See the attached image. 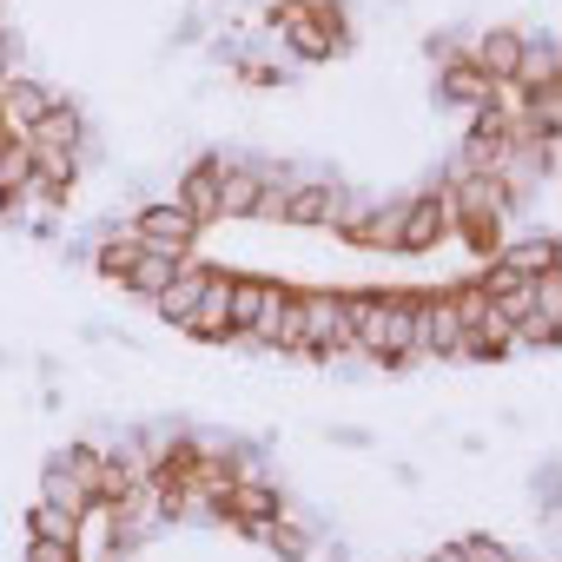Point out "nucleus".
Here are the masks:
<instances>
[{
	"label": "nucleus",
	"instance_id": "5",
	"mask_svg": "<svg viewBox=\"0 0 562 562\" xmlns=\"http://www.w3.org/2000/svg\"><path fill=\"white\" fill-rule=\"evenodd\" d=\"M450 238V199L443 192H411L404 199V238H397V258H424Z\"/></svg>",
	"mask_w": 562,
	"mask_h": 562
},
{
	"label": "nucleus",
	"instance_id": "23",
	"mask_svg": "<svg viewBox=\"0 0 562 562\" xmlns=\"http://www.w3.org/2000/svg\"><path fill=\"white\" fill-rule=\"evenodd\" d=\"M457 555H463V562H522V555H516L509 542H496V536H463Z\"/></svg>",
	"mask_w": 562,
	"mask_h": 562
},
{
	"label": "nucleus",
	"instance_id": "4",
	"mask_svg": "<svg viewBox=\"0 0 562 562\" xmlns=\"http://www.w3.org/2000/svg\"><path fill=\"white\" fill-rule=\"evenodd\" d=\"M126 225H133V238H139L146 251H166V258H192L199 238H205L199 218H192L186 205H172V199H146V205H133Z\"/></svg>",
	"mask_w": 562,
	"mask_h": 562
},
{
	"label": "nucleus",
	"instance_id": "19",
	"mask_svg": "<svg viewBox=\"0 0 562 562\" xmlns=\"http://www.w3.org/2000/svg\"><path fill=\"white\" fill-rule=\"evenodd\" d=\"M179 265H186V258H166V251H146V245H139V258H133V271H126V292L153 305L172 278H179Z\"/></svg>",
	"mask_w": 562,
	"mask_h": 562
},
{
	"label": "nucleus",
	"instance_id": "14",
	"mask_svg": "<svg viewBox=\"0 0 562 562\" xmlns=\"http://www.w3.org/2000/svg\"><path fill=\"white\" fill-rule=\"evenodd\" d=\"M285 305H292V278H265V285H258V312H251V325H245L238 345L271 351L278 345V325H285Z\"/></svg>",
	"mask_w": 562,
	"mask_h": 562
},
{
	"label": "nucleus",
	"instance_id": "8",
	"mask_svg": "<svg viewBox=\"0 0 562 562\" xmlns=\"http://www.w3.org/2000/svg\"><path fill=\"white\" fill-rule=\"evenodd\" d=\"M218 172H225V153H199V159H186V172H179L172 205H186V212L199 218V232L218 225Z\"/></svg>",
	"mask_w": 562,
	"mask_h": 562
},
{
	"label": "nucleus",
	"instance_id": "16",
	"mask_svg": "<svg viewBox=\"0 0 562 562\" xmlns=\"http://www.w3.org/2000/svg\"><path fill=\"white\" fill-rule=\"evenodd\" d=\"M41 503H54V509H74V516H93L100 503H93V490L60 463V457H47L41 463Z\"/></svg>",
	"mask_w": 562,
	"mask_h": 562
},
{
	"label": "nucleus",
	"instance_id": "1",
	"mask_svg": "<svg viewBox=\"0 0 562 562\" xmlns=\"http://www.w3.org/2000/svg\"><path fill=\"white\" fill-rule=\"evenodd\" d=\"M299 331H305V358L351 351V292L345 285H299Z\"/></svg>",
	"mask_w": 562,
	"mask_h": 562
},
{
	"label": "nucleus",
	"instance_id": "12",
	"mask_svg": "<svg viewBox=\"0 0 562 562\" xmlns=\"http://www.w3.org/2000/svg\"><path fill=\"white\" fill-rule=\"evenodd\" d=\"M258 192H265V172H258V159H238V153H225V172H218V225H225V218H245V225H251V212H258Z\"/></svg>",
	"mask_w": 562,
	"mask_h": 562
},
{
	"label": "nucleus",
	"instance_id": "27",
	"mask_svg": "<svg viewBox=\"0 0 562 562\" xmlns=\"http://www.w3.org/2000/svg\"><path fill=\"white\" fill-rule=\"evenodd\" d=\"M0 146H8V133H0Z\"/></svg>",
	"mask_w": 562,
	"mask_h": 562
},
{
	"label": "nucleus",
	"instance_id": "6",
	"mask_svg": "<svg viewBox=\"0 0 562 562\" xmlns=\"http://www.w3.org/2000/svg\"><path fill=\"white\" fill-rule=\"evenodd\" d=\"M186 338L232 345V265H205V292H199V312H192Z\"/></svg>",
	"mask_w": 562,
	"mask_h": 562
},
{
	"label": "nucleus",
	"instance_id": "11",
	"mask_svg": "<svg viewBox=\"0 0 562 562\" xmlns=\"http://www.w3.org/2000/svg\"><path fill=\"white\" fill-rule=\"evenodd\" d=\"M490 265V258H483ZM496 265L516 271V278H542V271H562V238L542 225V232H522V238H503L496 245Z\"/></svg>",
	"mask_w": 562,
	"mask_h": 562
},
{
	"label": "nucleus",
	"instance_id": "26",
	"mask_svg": "<svg viewBox=\"0 0 562 562\" xmlns=\"http://www.w3.org/2000/svg\"><path fill=\"white\" fill-rule=\"evenodd\" d=\"M522 562H555V555H522Z\"/></svg>",
	"mask_w": 562,
	"mask_h": 562
},
{
	"label": "nucleus",
	"instance_id": "2",
	"mask_svg": "<svg viewBox=\"0 0 562 562\" xmlns=\"http://www.w3.org/2000/svg\"><path fill=\"white\" fill-rule=\"evenodd\" d=\"M417 358H443V364H470V325L457 318L450 285L417 292Z\"/></svg>",
	"mask_w": 562,
	"mask_h": 562
},
{
	"label": "nucleus",
	"instance_id": "15",
	"mask_svg": "<svg viewBox=\"0 0 562 562\" xmlns=\"http://www.w3.org/2000/svg\"><path fill=\"white\" fill-rule=\"evenodd\" d=\"M199 292H205V265H199V258H186V265H179V278L153 299V312H159L172 331H186V325H192V312H199Z\"/></svg>",
	"mask_w": 562,
	"mask_h": 562
},
{
	"label": "nucleus",
	"instance_id": "7",
	"mask_svg": "<svg viewBox=\"0 0 562 562\" xmlns=\"http://www.w3.org/2000/svg\"><path fill=\"white\" fill-rule=\"evenodd\" d=\"M522 41H529L522 27H509V21H496V27H483V34L470 41V54H463V60H470V67H476L483 80H496V87H509V80H516V67H522Z\"/></svg>",
	"mask_w": 562,
	"mask_h": 562
},
{
	"label": "nucleus",
	"instance_id": "18",
	"mask_svg": "<svg viewBox=\"0 0 562 562\" xmlns=\"http://www.w3.org/2000/svg\"><path fill=\"white\" fill-rule=\"evenodd\" d=\"M133 258H139V238H133V225H126V218H120V225H106V238L93 245V271H100V278H113V285H126Z\"/></svg>",
	"mask_w": 562,
	"mask_h": 562
},
{
	"label": "nucleus",
	"instance_id": "21",
	"mask_svg": "<svg viewBox=\"0 0 562 562\" xmlns=\"http://www.w3.org/2000/svg\"><path fill=\"white\" fill-rule=\"evenodd\" d=\"M80 522H87V516L54 509V503H41V496H34V509H27V536H41V542H74V549H80Z\"/></svg>",
	"mask_w": 562,
	"mask_h": 562
},
{
	"label": "nucleus",
	"instance_id": "17",
	"mask_svg": "<svg viewBox=\"0 0 562 562\" xmlns=\"http://www.w3.org/2000/svg\"><path fill=\"white\" fill-rule=\"evenodd\" d=\"M562 80V47L549 41V34H536V41H522V67H516V93H529V87H555Z\"/></svg>",
	"mask_w": 562,
	"mask_h": 562
},
{
	"label": "nucleus",
	"instance_id": "25",
	"mask_svg": "<svg viewBox=\"0 0 562 562\" xmlns=\"http://www.w3.org/2000/svg\"><path fill=\"white\" fill-rule=\"evenodd\" d=\"M417 562H463V555H457V542H443V549H430V555H417Z\"/></svg>",
	"mask_w": 562,
	"mask_h": 562
},
{
	"label": "nucleus",
	"instance_id": "9",
	"mask_svg": "<svg viewBox=\"0 0 562 562\" xmlns=\"http://www.w3.org/2000/svg\"><path fill=\"white\" fill-rule=\"evenodd\" d=\"M54 100H60L54 87H41L34 74H14L8 87H0V133H8V139H27V133H34V120H41Z\"/></svg>",
	"mask_w": 562,
	"mask_h": 562
},
{
	"label": "nucleus",
	"instance_id": "22",
	"mask_svg": "<svg viewBox=\"0 0 562 562\" xmlns=\"http://www.w3.org/2000/svg\"><path fill=\"white\" fill-rule=\"evenodd\" d=\"M21 186H34V146L8 139V146H0V199H14Z\"/></svg>",
	"mask_w": 562,
	"mask_h": 562
},
{
	"label": "nucleus",
	"instance_id": "3",
	"mask_svg": "<svg viewBox=\"0 0 562 562\" xmlns=\"http://www.w3.org/2000/svg\"><path fill=\"white\" fill-rule=\"evenodd\" d=\"M271 27L285 34V47L305 60V67H318V60H331V54H345V27H331L312 0H271Z\"/></svg>",
	"mask_w": 562,
	"mask_h": 562
},
{
	"label": "nucleus",
	"instance_id": "24",
	"mask_svg": "<svg viewBox=\"0 0 562 562\" xmlns=\"http://www.w3.org/2000/svg\"><path fill=\"white\" fill-rule=\"evenodd\" d=\"M27 562H80V549H74V542H41V536H27Z\"/></svg>",
	"mask_w": 562,
	"mask_h": 562
},
{
	"label": "nucleus",
	"instance_id": "13",
	"mask_svg": "<svg viewBox=\"0 0 562 562\" xmlns=\"http://www.w3.org/2000/svg\"><path fill=\"white\" fill-rule=\"evenodd\" d=\"M27 146H54V153H80V159H87V146H93V133H87V113H80L74 100H54V106L34 120Z\"/></svg>",
	"mask_w": 562,
	"mask_h": 562
},
{
	"label": "nucleus",
	"instance_id": "20",
	"mask_svg": "<svg viewBox=\"0 0 562 562\" xmlns=\"http://www.w3.org/2000/svg\"><path fill=\"white\" fill-rule=\"evenodd\" d=\"M258 542H271V555H278V562H312L318 529H312V522H292V516H278V522H265V529H258Z\"/></svg>",
	"mask_w": 562,
	"mask_h": 562
},
{
	"label": "nucleus",
	"instance_id": "10",
	"mask_svg": "<svg viewBox=\"0 0 562 562\" xmlns=\"http://www.w3.org/2000/svg\"><path fill=\"white\" fill-rule=\"evenodd\" d=\"M437 100L443 106H463V113H476V106H509L516 100V87H496V80H483L470 60H450V67H437Z\"/></svg>",
	"mask_w": 562,
	"mask_h": 562
}]
</instances>
